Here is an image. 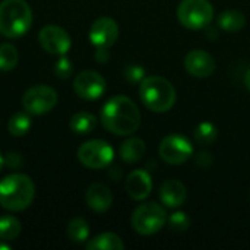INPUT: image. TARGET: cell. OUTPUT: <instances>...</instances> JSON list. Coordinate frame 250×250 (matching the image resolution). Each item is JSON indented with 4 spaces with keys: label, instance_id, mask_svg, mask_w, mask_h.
Masks as SVG:
<instances>
[{
    "label": "cell",
    "instance_id": "6da1fadb",
    "mask_svg": "<svg viewBox=\"0 0 250 250\" xmlns=\"http://www.w3.org/2000/svg\"><path fill=\"white\" fill-rule=\"evenodd\" d=\"M103 126L119 136H129L139 129L141 113L138 105L126 95L111 97L101 110Z\"/></svg>",
    "mask_w": 250,
    "mask_h": 250
},
{
    "label": "cell",
    "instance_id": "7a4b0ae2",
    "mask_svg": "<svg viewBox=\"0 0 250 250\" xmlns=\"http://www.w3.org/2000/svg\"><path fill=\"white\" fill-rule=\"evenodd\" d=\"M35 198L34 182L22 173H13L0 180V205L1 208L19 212L26 209Z\"/></svg>",
    "mask_w": 250,
    "mask_h": 250
},
{
    "label": "cell",
    "instance_id": "3957f363",
    "mask_svg": "<svg viewBox=\"0 0 250 250\" xmlns=\"http://www.w3.org/2000/svg\"><path fill=\"white\" fill-rule=\"evenodd\" d=\"M139 97L144 105L154 113H166L176 104V89L163 76H145L139 86Z\"/></svg>",
    "mask_w": 250,
    "mask_h": 250
},
{
    "label": "cell",
    "instance_id": "277c9868",
    "mask_svg": "<svg viewBox=\"0 0 250 250\" xmlns=\"http://www.w3.org/2000/svg\"><path fill=\"white\" fill-rule=\"evenodd\" d=\"M32 25V10L25 0H3L0 3V34L6 38L25 35Z\"/></svg>",
    "mask_w": 250,
    "mask_h": 250
},
{
    "label": "cell",
    "instance_id": "5b68a950",
    "mask_svg": "<svg viewBox=\"0 0 250 250\" xmlns=\"http://www.w3.org/2000/svg\"><path fill=\"white\" fill-rule=\"evenodd\" d=\"M167 221L168 217L166 209L155 202H146L139 205L133 211L130 218L132 229L141 236H152L161 231Z\"/></svg>",
    "mask_w": 250,
    "mask_h": 250
},
{
    "label": "cell",
    "instance_id": "8992f818",
    "mask_svg": "<svg viewBox=\"0 0 250 250\" xmlns=\"http://www.w3.org/2000/svg\"><path fill=\"white\" fill-rule=\"evenodd\" d=\"M179 22L192 31H199L214 19V7L209 0H182L177 6Z\"/></svg>",
    "mask_w": 250,
    "mask_h": 250
},
{
    "label": "cell",
    "instance_id": "52a82bcc",
    "mask_svg": "<svg viewBox=\"0 0 250 250\" xmlns=\"http://www.w3.org/2000/svg\"><path fill=\"white\" fill-rule=\"evenodd\" d=\"M114 151L108 142L101 139H91L83 142L78 149V160L91 170H101L111 164Z\"/></svg>",
    "mask_w": 250,
    "mask_h": 250
},
{
    "label": "cell",
    "instance_id": "ba28073f",
    "mask_svg": "<svg viewBox=\"0 0 250 250\" xmlns=\"http://www.w3.org/2000/svg\"><path fill=\"white\" fill-rule=\"evenodd\" d=\"M59 101L57 92L48 85L31 86L22 97V107L26 113L34 116H42L50 113Z\"/></svg>",
    "mask_w": 250,
    "mask_h": 250
},
{
    "label": "cell",
    "instance_id": "9c48e42d",
    "mask_svg": "<svg viewBox=\"0 0 250 250\" xmlns=\"http://www.w3.org/2000/svg\"><path fill=\"white\" fill-rule=\"evenodd\" d=\"M158 152H160L161 160L166 161L167 164L180 166L192 158L193 148H192L190 141L186 136L171 133V135H167L161 141Z\"/></svg>",
    "mask_w": 250,
    "mask_h": 250
},
{
    "label": "cell",
    "instance_id": "30bf717a",
    "mask_svg": "<svg viewBox=\"0 0 250 250\" xmlns=\"http://www.w3.org/2000/svg\"><path fill=\"white\" fill-rule=\"evenodd\" d=\"M73 89L85 101H95L105 92V79L95 70H83L75 76Z\"/></svg>",
    "mask_w": 250,
    "mask_h": 250
},
{
    "label": "cell",
    "instance_id": "8fae6325",
    "mask_svg": "<svg viewBox=\"0 0 250 250\" xmlns=\"http://www.w3.org/2000/svg\"><path fill=\"white\" fill-rule=\"evenodd\" d=\"M38 41L47 53L56 56H64L72 45L70 35L59 25H47L41 28L38 32Z\"/></svg>",
    "mask_w": 250,
    "mask_h": 250
},
{
    "label": "cell",
    "instance_id": "7c38bea8",
    "mask_svg": "<svg viewBox=\"0 0 250 250\" xmlns=\"http://www.w3.org/2000/svg\"><path fill=\"white\" fill-rule=\"evenodd\" d=\"M119 37V25L108 16L98 18L89 28V41L95 48H110Z\"/></svg>",
    "mask_w": 250,
    "mask_h": 250
},
{
    "label": "cell",
    "instance_id": "4fadbf2b",
    "mask_svg": "<svg viewBox=\"0 0 250 250\" xmlns=\"http://www.w3.org/2000/svg\"><path fill=\"white\" fill-rule=\"evenodd\" d=\"M185 69L195 78H209L215 69L214 57L204 50H192L185 57Z\"/></svg>",
    "mask_w": 250,
    "mask_h": 250
},
{
    "label": "cell",
    "instance_id": "5bb4252c",
    "mask_svg": "<svg viewBox=\"0 0 250 250\" xmlns=\"http://www.w3.org/2000/svg\"><path fill=\"white\" fill-rule=\"evenodd\" d=\"M126 192L135 201H144L152 192V180L148 171L133 170L126 180Z\"/></svg>",
    "mask_w": 250,
    "mask_h": 250
},
{
    "label": "cell",
    "instance_id": "9a60e30c",
    "mask_svg": "<svg viewBox=\"0 0 250 250\" xmlns=\"http://www.w3.org/2000/svg\"><path fill=\"white\" fill-rule=\"evenodd\" d=\"M188 198V190L180 180H166L160 188V199L161 202L171 209H176L185 204Z\"/></svg>",
    "mask_w": 250,
    "mask_h": 250
},
{
    "label": "cell",
    "instance_id": "2e32d148",
    "mask_svg": "<svg viewBox=\"0 0 250 250\" xmlns=\"http://www.w3.org/2000/svg\"><path fill=\"white\" fill-rule=\"evenodd\" d=\"M88 207L95 212H105L113 204L111 190L104 183H92L85 195Z\"/></svg>",
    "mask_w": 250,
    "mask_h": 250
},
{
    "label": "cell",
    "instance_id": "e0dca14e",
    "mask_svg": "<svg viewBox=\"0 0 250 250\" xmlns=\"http://www.w3.org/2000/svg\"><path fill=\"white\" fill-rule=\"evenodd\" d=\"M145 152H146L145 142L139 138L126 139L119 148L120 158L127 164H135V163L141 161L145 157Z\"/></svg>",
    "mask_w": 250,
    "mask_h": 250
},
{
    "label": "cell",
    "instance_id": "ac0fdd59",
    "mask_svg": "<svg viewBox=\"0 0 250 250\" xmlns=\"http://www.w3.org/2000/svg\"><path fill=\"white\" fill-rule=\"evenodd\" d=\"M88 250H123V240L114 233H103L95 236L86 243Z\"/></svg>",
    "mask_w": 250,
    "mask_h": 250
},
{
    "label": "cell",
    "instance_id": "d6986e66",
    "mask_svg": "<svg viewBox=\"0 0 250 250\" xmlns=\"http://www.w3.org/2000/svg\"><path fill=\"white\" fill-rule=\"evenodd\" d=\"M246 25V16L240 10H226L218 16V26L227 32H237Z\"/></svg>",
    "mask_w": 250,
    "mask_h": 250
},
{
    "label": "cell",
    "instance_id": "ffe728a7",
    "mask_svg": "<svg viewBox=\"0 0 250 250\" xmlns=\"http://www.w3.org/2000/svg\"><path fill=\"white\" fill-rule=\"evenodd\" d=\"M97 126V119L91 113L86 111H79L73 114L70 119V129L76 135H88L91 133Z\"/></svg>",
    "mask_w": 250,
    "mask_h": 250
},
{
    "label": "cell",
    "instance_id": "44dd1931",
    "mask_svg": "<svg viewBox=\"0 0 250 250\" xmlns=\"http://www.w3.org/2000/svg\"><path fill=\"white\" fill-rule=\"evenodd\" d=\"M31 129V117L26 111H18L12 114L7 122V130L12 136H25Z\"/></svg>",
    "mask_w": 250,
    "mask_h": 250
},
{
    "label": "cell",
    "instance_id": "7402d4cb",
    "mask_svg": "<svg viewBox=\"0 0 250 250\" xmlns=\"http://www.w3.org/2000/svg\"><path fill=\"white\" fill-rule=\"evenodd\" d=\"M67 237L75 243H83L89 237V226L88 223L81 218L75 217L67 224Z\"/></svg>",
    "mask_w": 250,
    "mask_h": 250
},
{
    "label": "cell",
    "instance_id": "603a6c76",
    "mask_svg": "<svg viewBox=\"0 0 250 250\" xmlns=\"http://www.w3.org/2000/svg\"><path fill=\"white\" fill-rule=\"evenodd\" d=\"M22 226L21 223L12 215L0 217V240L12 242L21 234Z\"/></svg>",
    "mask_w": 250,
    "mask_h": 250
},
{
    "label": "cell",
    "instance_id": "cb8c5ba5",
    "mask_svg": "<svg viewBox=\"0 0 250 250\" xmlns=\"http://www.w3.org/2000/svg\"><path fill=\"white\" fill-rule=\"evenodd\" d=\"M193 138L199 145H212L218 138V129L211 122H202L196 126Z\"/></svg>",
    "mask_w": 250,
    "mask_h": 250
},
{
    "label": "cell",
    "instance_id": "d4e9b609",
    "mask_svg": "<svg viewBox=\"0 0 250 250\" xmlns=\"http://www.w3.org/2000/svg\"><path fill=\"white\" fill-rule=\"evenodd\" d=\"M19 60V53L16 47L10 42L0 44V72L12 70Z\"/></svg>",
    "mask_w": 250,
    "mask_h": 250
},
{
    "label": "cell",
    "instance_id": "484cf974",
    "mask_svg": "<svg viewBox=\"0 0 250 250\" xmlns=\"http://www.w3.org/2000/svg\"><path fill=\"white\" fill-rule=\"evenodd\" d=\"M168 224H170V229L174 230V231H179V233H183L189 229L190 226V220L189 217L185 214V212H174L170 215L168 218Z\"/></svg>",
    "mask_w": 250,
    "mask_h": 250
},
{
    "label": "cell",
    "instance_id": "4316f807",
    "mask_svg": "<svg viewBox=\"0 0 250 250\" xmlns=\"http://www.w3.org/2000/svg\"><path fill=\"white\" fill-rule=\"evenodd\" d=\"M72 72H73L72 62H70L67 57L62 56V57L57 60L56 66H54V73H56V76L60 78V79H67V78L72 75Z\"/></svg>",
    "mask_w": 250,
    "mask_h": 250
},
{
    "label": "cell",
    "instance_id": "83f0119b",
    "mask_svg": "<svg viewBox=\"0 0 250 250\" xmlns=\"http://www.w3.org/2000/svg\"><path fill=\"white\" fill-rule=\"evenodd\" d=\"M125 78L129 82H142L145 79V69L138 64H130L125 69Z\"/></svg>",
    "mask_w": 250,
    "mask_h": 250
},
{
    "label": "cell",
    "instance_id": "f1b7e54d",
    "mask_svg": "<svg viewBox=\"0 0 250 250\" xmlns=\"http://www.w3.org/2000/svg\"><path fill=\"white\" fill-rule=\"evenodd\" d=\"M4 164H7L12 168H18L22 164V157L16 152H9L7 157H4Z\"/></svg>",
    "mask_w": 250,
    "mask_h": 250
},
{
    "label": "cell",
    "instance_id": "f546056e",
    "mask_svg": "<svg viewBox=\"0 0 250 250\" xmlns=\"http://www.w3.org/2000/svg\"><path fill=\"white\" fill-rule=\"evenodd\" d=\"M196 164H198L201 168H208V167L212 164V155L208 154V152H201V154L196 157Z\"/></svg>",
    "mask_w": 250,
    "mask_h": 250
},
{
    "label": "cell",
    "instance_id": "4dcf8cb0",
    "mask_svg": "<svg viewBox=\"0 0 250 250\" xmlns=\"http://www.w3.org/2000/svg\"><path fill=\"white\" fill-rule=\"evenodd\" d=\"M95 59H97L98 63H107L108 59H110L108 48H97V51H95Z\"/></svg>",
    "mask_w": 250,
    "mask_h": 250
},
{
    "label": "cell",
    "instance_id": "1f68e13d",
    "mask_svg": "<svg viewBox=\"0 0 250 250\" xmlns=\"http://www.w3.org/2000/svg\"><path fill=\"white\" fill-rule=\"evenodd\" d=\"M245 85H246L248 91H250V69L246 72V75H245Z\"/></svg>",
    "mask_w": 250,
    "mask_h": 250
},
{
    "label": "cell",
    "instance_id": "d6a6232c",
    "mask_svg": "<svg viewBox=\"0 0 250 250\" xmlns=\"http://www.w3.org/2000/svg\"><path fill=\"white\" fill-rule=\"evenodd\" d=\"M4 242V240H3ZM3 242H0V250H9L10 249V246L7 245V243H3Z\"/></svg>",
    "mask_w": 250,
    "mask_h": 250
},
{
    "label": "cell",
    "instance_id": "836d02e7",
    "mask_svg": "<svg viewBox=\"0 0 250 250\" xmlns=\"http://www.w3.org/2000/svg\"><path fill=\"white\" fill-rule=\"evenodd\" d=\"M3 166H4V157H3L1 152H0V170L3 168Z\"/></svg>",
    "mask_w": 250,
    "mask_h": 250
}]
</instances>
